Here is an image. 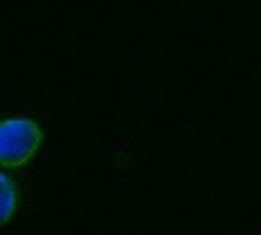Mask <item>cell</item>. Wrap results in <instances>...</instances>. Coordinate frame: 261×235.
I'll list each match as a JSON object with an SVG mask.
<instances>
[{
  "label": "cell",
  "mask_w": 261,
  "mask_h": 235,
  "mask_svg": "<svg viewBox=\"0 0 261 235\" xmlns=\"http://www.w3.org/2000/svg\"><path fill=\"white\" fill-rule=\"evenodd\" d=\"M44 146V129L32 119L10 116L0 119V165L24 168Z\"/></svg>",
  "instance_id": "1"
},
{
  "label": "cell",
  "mask_w": 261,
  "mask_h": 235,
  "mask_svg": "<svg viewBox=\"0 0 261 235\" xmlns=\"http://www.w3.org/2000/svg\"><path fill=\"white\" fill-rule=\"evenodd\" d=\"M17 214V194L15 187L3 172H0V228H8Z\"/></svg>",
  "instance_id": "2"
}]
</instances>
